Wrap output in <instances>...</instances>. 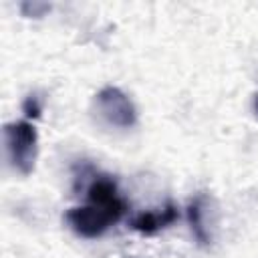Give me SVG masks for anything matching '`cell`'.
Returning a JSON list of instances; mask_svg holds the SVG:
<instances>
[{"label":"cell","instance_id":"4","mask_svg":"<svg viewBox=\"0 0 258 258\" xmlns=\"http://www.w3.org/2000/svg\"><path fill=\"white\" fill-rule=\"evenodd\" d=\"M179 220V210L175 204L167 202L163 208H157V210H145V212H139L137 216L131 218L129 226L143 234V236H155L157 232L169 228L173 222Z\"/></svg>","mask_w":258,"mask_h":258},{"label":"cell","instance_id":"6","mask_svg":"<svg viewBox=\"0 0 258 258\" xmlns=\"http://www.w3.org/2000/svg\"><path fill=\"white\" fill-rule=\"evenodd\" d=\"M22 111L26 117H40V111H42V105H40V99L36 95H28L24 99V105H22Z\"/></svg>","mask_w":258,"mask_h":258},{"label":"cell","instance_id":"1","mask_svg":"<svg viewBox=\"0 0 258 258\" xmlns=\"http://www.w3.org/2000/svg\"><path fill=\"white\" fill-rule=\"evenodd\" d=\"M127 212V202L109 175H95L87 187V204L73 206L64 212L67 226L85 240L103 236Z\"/></svg>","mask_w":258,"mask_h":258},{"label":"cell","instance_id":"5","mask_svg":"<svg viewBox=\"0 0 258 258\" xmlns=\"http://www.w3.org/2000/svg\"><path fill=\"white\" fill-rule=\"evenodd\" d=\"M204 214H206V196L198 194V196L191 198V202L187 206V220H189V226H191V234H194V238L200 246H208L210 240H212L210 230H208L206 220H204Z\"/></svg>","mask_w":258,"mask_h":258},{"label":"cell","instance_id":"3","mask_svg":"<svg viewBox=\"0 0 258 258\" xmlns=\"http://www.w3.org/2000/svg\"><path fill=\"white\" fill-rule=\"evenodd\" d=\"M97 117L115 129H131L137 123V111L133 101L119 87H103L95 95Z\"/></svg>","mask_w":258,"mask_h":258},{"label":"cell","instance_id":"2","mask_svg":"<svg viewBox=\"0 0 258 258\" xmlns=\"http://www.w3.org/2000/svg\"><path fill=\"white\" fill-rule=\"evenodd\" d=\"M4 147L8 163L20 175H30L38 157V133L30 121H12L4 125Z\"/></svg>","mask_w":258,"mask_h":258},{"label":"cell","instance_id":"7","mask_svg":"<svg viewBox=\"0 0 258 258\" xmlns=\"http://www.w3.org/2000/svg\"><path fill=\"white\" fill-rule=\"evenodd\" d=\"M254 111H256V117H258V95H256V99H254Z\"/></svg>","mask_w":258,"mask_h":258}]
</instances>
